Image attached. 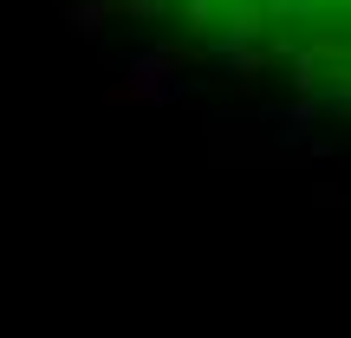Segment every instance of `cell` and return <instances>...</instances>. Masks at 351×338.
Instances as JSON below:
<instances>
[{"mask_svg": "<svg viewBox=\"0 0 351 338\" xmlns=\"http://www.w3.org/2000/svg\"><path fill=\"white\" fill-rule=\"evenodd\" d=\"M156 7L221 59L351 104V0H156Z\"/></svg>", "mask_w": 351, "mask_h": 338, "instance_id": "6da1fadb", "label": "cell"}]
</instances>
